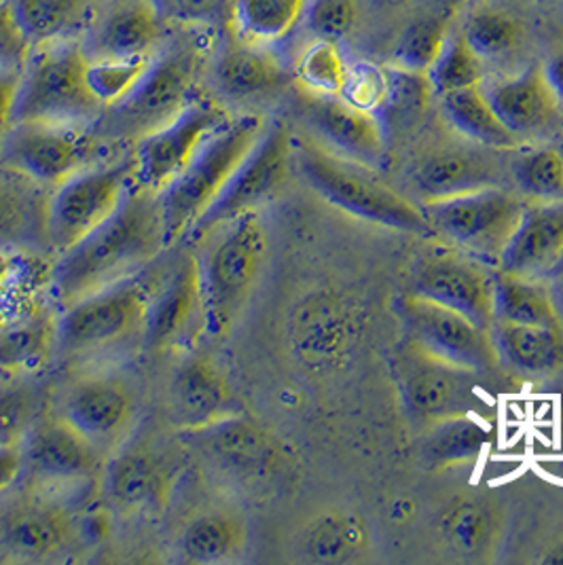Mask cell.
Returning a JSON list of instances; mask_svg holds the SVG:
<instances>
[{"label":"cell","instance_id":"6da1fadb","mask_svg":"<svg viewBox=\"0 0 563 565\" xmlns=\"http://www.w3.org/2000/svg\"><path fill=\"white\" fill-rule=\"evenodd\" d=\"M168 248L159 195L131 182L121 206L96 232L62 253L52 274V292L60 308L140 274Z\"/></svg>","mask_w":563,"mask_h":565},{"label":"cell","instance_id":"7a4b0ae2","mask_svg":"<svg viewBox=\"0 0 563 565\" xmlns=\"http://www.w3.org/2000/svg\"><path fill=\"white\" fill-rule=\"evenodd\" d=\"M295 166L309 186L329 204L396 232L433 233L422 207L350 159L331 153L316 140H295Z\"/></svg>","mask_w":563,"mask_h":565},{"label":"cell","instance_id":"3957f363","mask_svg":"<svg viewBox=\"0 0 563 565\" xmlns=\"http://www.w3.org/2000/svg\"><path fill=\"white\" fill-rule=\"evenodd\" d=\"M87 64L75 39L34 45L22 71L13 124H98L104 106L87 85Z\"/></svg>","mask_w":563,"mask_h":565},{"label":"cell","instance_id":"277c9868","mask_svg":"<svg viewBox=\"0 0 563 565\" xmlns=\"http://www.w3.org/2000/svg\"><path fill=\"white\" fill-rule=\"evenodd\" d=\"M263 129L265 119L261 115L231 119L225 128L205 140L189 166L159 193L168 246L184 239L205 210L214 204Z\"/></svg>","mask_w":563,"mask_h":565},{"label":"cell","instance_id":"5b68a950","mask_svg":"<svg viewBox=\"0 0 563 565\" xmlns=\"http://www.w3.org/2000/svg\"><path fill=\"white\" fill-rule=\"evenodd\" d=\"M267 250L269 237L258 210L221 227L219 239L200 258L205 334L230 333L261 278Z\"/></svg>","mask_w":563,"mask_h":565},{"label":"cell","instance_id":"8992f818","mask_svg":"<svg viewBox=\"0 0 563 565\" xmlns=\"http://www.w3.org/2000/svg\"><path fill=\"white\" fill-rule=\"evenodd\" d=\"M151 295L153 286L140 271L62 309L57 350L66 356H89L119 348L134 337L145 339Z\"/></svg>","mask_w":563,"mask_h":565},{"label":"cell","instance_id":"52a82bcc","mask_svg":"<svg viewBox=\"0 0 563 565\" xmlns=\"http://www.w3.org/2000/svg\"><path fill=\"white\" fill-rule=\"evenodd\" d=\"M200 66L198 50L180 43L151 57L147 73L124 100L104 108L100 134L117 140H140L170 124L193 100Z\"/></svg>","mask_w":563,"mask_h":565},{"label":"cell","instance_id":"ba28073f","mask_svg":"<svg viewBox=\"0 0 563 565\" xmlns=\"http://www.w3.org/2000/svg\"><path fill=\"white\" fill-rule=\"evenodd\" d=\"M295 166V138L284 121L265 126L255 147L235 168L227 184L205 210L202 218L187 233V239L200 242L246 212L269 202L290 177Z\"/></svg>","mask_w":563,"mask_h":565},{"label":"cell","instance_id":"9c48e42d","mask_svg":"<svg viewBox=\"0 0 563 565\" xmlns=\"http://www.w3.org/2000/svg\"><path fill=\"white\" fill-rule=\"evenodd\" d=\"M422 210L433 233H438L449 246L496 267L519 225L523 204L500 186H487L426 202Z\"/></svg>","mask_w":563,"mask_h":565},{"label":"cell","instance_id":"30bf717a","mask_svg":"<svg viewBox=\"0 0 563 565\" xmlns=\"http://www.w3.org/2000/svg\"><path fill=\"white\" fill-rule=\"evenodd\" d=\"M134 182V157L94 166L62 182L47 202V244L66 253L121 206Z\"/></svg>","mask_w":563,"mask_h":565},{"label":"cell","instance_id":"8fae6325","mask_svg":"<svg viewBox=\"0 0 563 565\" xmlns=\"http://www.w3.org/2000/svg\"><path fill=\"white\" fill-rule=\"evenodd\" d=\"M100 145L87 126L26 121L7 131L2 159L28 179L60 186L96 166Z\"/></svg>","mask_w":563,"mask_h":565},{"label":"cell","instance_id":"7c38bea8","mask_svg":"<svg viewBox=\"0 0 563 565\" xmlns=\"http://www.w3.org/2000/svg\"><path fill=\"white\" fill-rule=\"evenodd\" d=\"M231 119L225 104L193 96L170 124L136 142L134 182L159 195L189 166L205 140Z\"/></svg>","mask_w":563,"mask_h":565},{"label":"cell","instance_id":"4fadbf2b","mask_svg":"<svg viewBox=\"0 0 563 565\" xmlns=\"http://www.w3.org/2000/svg\"><path fill=\"white\" fill-rule=\"evenodd\" d=\"M182 440L221 475L248 488L269 483L284 466L280 443L246 413H233L204 428L182 433Z\"/></svg>","mask_w":563,"mask_h":565},{"label":"cell","instance_id":"5bb4252c","mask_svg":"<svg viewBox=\"0 0 563 565\" xmlns=\"http://www.w3.org/2000/svg\"><path fill=\"white\" fill-rule=\"evenodd\" d=\"M394 309L410 337L411 348L479 373L498 364L491 331L460 311L415 292L399 297Z\"/></svg>","mask_w":563,"mask_h":565},{"label":"cell","instance_id":"9a60e30c","mask_svg":"<svg viewBox=\"0 0 563 565\" xmlns=\"http://www.w3.org/2000/svg\"><path fill=\"white\" fill-rule=\"evenodd\" d=\"M496 267L458 248H436L411 271V292L456 309L489 329L493 324Z\"/></svg>","mask_w":563,"mask_h":565},{"label":"cell","instance_id":"2e32d148","mask_svg":"<svg viewBox=\"0 0 563 565\" xmlns=\"http://www.w3.org/2000/svg\"><path fill=\"white\" fill-rule=\"evenodd\" d=\"M205 334L200 257L187 253L177 269L153 288L142 343L153 352L189 350Z\"/></svg>","mask_w":563,"mask_h":565},{"label":"cell","instance_id":"e0dca14e","mask_svg":"<svg viewBox=\"0 0 563 565\" xmlns=\"http://www.w3.org/2000/svg\"><path fill=\"white\" fill-rule=\"evenodd\" d=\"M297 103L306 126L331 153L375 172L384 166L387 131L375 113L359 108L341 96L309 92H304Z\"/></svg>","mask_w":563,"mask_h":565},{"label":"cell","instance_id":"ac0fdd59","mask_svg":"<svg viewBox=\"0 0 563 565\" xmlns=\"http://www.w3.org/2000/svg\"><path fill=\"white\" fill-rule=\"evenodd\" d=\"M477 375L479 371L433 359L411 348L401 369V392L411 415L435 424L475 413L479 405Z\"/></svg>","mask_w":563,"mask_h":565},{"label":"cell","instance_id":"d6986e66","mask_svg":"<svg viewBox=\"0 0 563 565\" xmlns=\"http://www.w3.org/2000/svg\"><path fill=\"white\" fill-rule=\"evenodd\" d=\"M22 451L24 472L43 486H77L100 470L98 447L62 415L30 426Z\"/></svg>","mask_w":563,"mask_h":565},{"label":"cell","instance_id":"ffe728a7","mask_svg":"<svg viewBox=\"0 0 563 565\" xmlns=\"http://www.w3.org/2000/svg\"><path fill=\"white\" fill-rule=\"evenodd\" d=\"M562 258L563 202H530L496 269L514 278L551 280Z\"/></svg>","mask_w":563,"mask_h":565},{"label":"cell","instance_id":"44dd1931","mask_svg":"<svg viewBox=\"0 0 563 565\" xmlns=\"http://www.w3.org/2000/svg\"><path fill=\"white\" fill-rule=\"evenodd\" d=\"M481 87L502 124L519 140L555 128L562 117L557 94L540 62L530 64L514 77L498 78Z\"/></svg>","mask_w":563,"mask_h":565},{"label":"cell","instance_id":"7402d4cb","mask_svg":"<svg viewBox=\"0 0 563 565\" xmlns=\"http://www.w3.org/2000/svg\"><path fill=\"white\" fill-rule=\"evenodd\" d=\"M170 413L180 433H189L240 409L223 369L210 359H191L180 366L170 384Z\"/></svg>","mask_w":563,"mask_h":565},{"label":"cell","instance_id":"603a6c76","mask_svg":"<svg viewBox=\"0 0 563 565\" xmlns=\"http://www.w3.org/2000/svg\"><path fill=\"white\" fill-rule=\"evenodd\" d=\"M293 73L267 45L231 41L219 53L214 83L223 100L235 104L258 103L278 96L288 87Z\"/></svg>","mask_w":563,"mask_h":565},{"label":"cell","instance_id":"cb8c5ba5","mask_svg":"<svg viewBox=\"0 0 563 565\" xmlns=\"http://www.w3.org/2000/svg\"><path fill=\"white\" fill-rule=\"evenodd\" d=\"M174 475L161 454L147 445L124 447L104 468L106 500L121 513L159 507L168 493Z\"/></svg>","mask_w":563,"mask_h":565},{"label":"cell","instance_id":"d4e9b609","mask_svg":"<svg viewBox=\"0 0 563 565\" xmlns=\"http://www.w3.org/2000/svg\"><path fill=\"white\" fill-rule=\"evenodd\" d=\"M131 387L119 377H89L71 390L62 417L96 447L117 440L134 415Z\"/></svg>","mask_w":563,"mask_h":565},{"label":"cell","instance_id":"484cf974","mask_svg":"<svg viewBox=\"0 0 563 565\" xmlns=\"http://www.w3.org/2000/svg\"><path fill=\"white\" fill-rule=\"evenodd\" d=\"M498 362L521 375L546 377L563 369V324L493 322Z\"/></svg>","mask_w":563,"mask_h":565},{"label":"cell","instance_id":"4316f807","mask_svg":"<svg viewBox=\"0 0 563 565\" xmlns=\"http://www.w3.org/2000/svg\"><path fill=\"white\" fill-rule=\"evenodd\" d=\"M415 186L426 202L498 186V168L487 154L468 149H445L428 154L415 168Z\"/></svg>","mask_w":563,"mask_h":565},{"label":"cell","instance_id":"83f0119b","mask_svg":"<svg viewBox=\"0 0 563 565\" xmlns=\"http://www.w3.org/2000/svg\"><path fill=\"white\" fill-rule=\"evenodd\" d=\"M73 536V516L53 502H32L15 509L2 527L4 544L24 557H47Z\"/></svg>","mask_w":563,"mask_h":565},{"label":"cell","instance_id":"f1b7e54d","mask_svg":"<svg viewBox=\"0 0 563 565\" xmlns=\"http://www.w3.org/2000/svg\"><path fill=\"white\" fill-rule=\"evenodd\" d=\"M161 32L153 0H115L96 34L98 57L151 55Z\"/></svg>","mask_w":563,"mask_h":565},{"label":"cell","instance_id":"f546056e","mask_svg":"<svg viewBox=\"0 0 563 565\" xmlns=\"http://www.w3.org/2000/svg\"><path fill=\"white\" fill-rule=\"evenodd\" d=\"M248 544L244 516L231 511H210L195 516L180 536V551L193 564H225L237 559Z\"/></svg>","mask_w":563,"mask_h":565},{"label":"cell","instance_id":"4dcf8cb0","mask_svg":"<svg viewBox=\"0 0 563 565\" xmlns=\"http://www.w3.org/2000/svg\"><path fill=\"white\" fill-rule=\"evenodd\" d=\"M484 85V83H481ZM481 85L458 89L440 96V108L449 126L460 131L464 138L491 149L512 151L519 147V138L502 124L493 106L487 100Z\"/></svg>","mask_w":563,"mask_h":565},{"label":"cell","instance_id":"1f68e13d","mask_svg":"<svg viewBox=\"0 0 563 565\" xmlns=\"http://www.w3.org/2000/svg\"><path fill=\"white\" fill-rule=\"evenodd\" d=\"M458 7L452 2L433 4L403 30L394 45L392 64L415 73H428L447 36L456 28Z\"/></svg>","mask_w":563,"mask_h":565},{"label":"cell","instance_id":"d6a6232c","mask_svg":"<svg viewBox=\"0 0 563 565\" xmlns=\"http://www.w3.org/2000/svg\"><path fill=\"white\" fill-rule=\"evenodd\" d=\"M493 322L562 324L549 280L514 278L496 269Z\"/></svg>","mask_w":563,"mask_h":565},{"label":"cell","instance_id":"836d02e7","mask_svg":"<svg viewBox=\"0 0 563 565\" xmlns=\"http://www.w3.org/2000/svg\"><path fill=\"white\" fill-rule=\"evenodd\" d=\"M491 440L489 428L472 413L435 422L424 440V458L431 466H460L479 460Z\"/></svg>","mask_w":563,"mask_h":565},{"label":"cell","instance_id":"e575fe53","mask_svg":"<svg viewBox=\"0 0 563 565\" xmlns=\"http://www.w3.org/2000/svg\"><path fill=\"white\" fill-rule=\"evenodd\" d=\"M308 0H235L233 26L240 41L274 45L304 18Z\"/></svg>","mask_w":563,"mask_h":565},{"label":"cell","instance_id":"d590c367","mask_svg":"<svg viewBox=\"0 0 563 565\" xmlns=\"http://www.w3.org/2000/svg\"><path fill=\"white\" fill-rule=\"evenodd\" d=\"M57 348V318L34 316L0 331V371H34Z\"/></svg>","mask_w":563,"mask_h":565},{"label":"cell","instance_id":"8d00e7d4","mask_svg":"<svg viewBox=\"0 0 563 565\" xmlns=\"http://www.w3.org/2000/svg\"><path fill=\"white\" fill-rule=\"evenodd\" d=\"M13 13L34 45L73 39L89 9V0H9Z\"/></svg>","mask_w":563,"mask_h":565},{"label":"cell","instance_id":"74e56055","mask_svg":"<svg viewBox=\"0 0 563 565\" xmlns=\"http://www.w3.org/2000/svg\"><path fill=\"white\" fill-rule=\"evenodd\" d=\"M367 546V527L354 514L329 513L316 519L301 536V551L309 559L337 564L348 562Z\"/></svg>","mask_w":563,"mask_h":565},{"label":"cell","instance_id":"f35d334b","mask_svg":"<svg viewBox=\"0 0 563 565\" xmlns=\"http://www.w3.org/2000/svg\"><path fill=\"white\" fill-rule=\"evenodd\" d=\"M433 96L435 92L426 73L399 68L394 64L385 66L384 103L378 110L385 131L387 128H411L417 124Z\"/></svg>","mask_w":563,"mask_h":565},{"label":"cell","instance_id":"ab89813d","mask_svg":"<svg viewBox=\"0 0 563 565\" xmlns=\"http://www.w3.org/2000/svg\"><path fill=\"white\" fill-rule=\"evenodd\" d=\"M47 244V204L20 186H0V248Z\"/></svg>","mask_w":563,"mask_h":565},{"label":"cell","instance_id":"60d3db41","mask_svg":"<svg viewBox=\"0 0 563 565\" xmlns=\"http://www.w3.org/2000/svg\"><path fill=\"white\" fill-rule=\"evenodd\" d=\"M470 47L484 62L509 57L523 39V28L517 15L502 7L481 4L475 7L460 26Z\"/></svg>","mask_w":563,"mask_h":565},{"label":"cell","instance_id":"b9f144b4","mask_svg":"<svg viewBox=\"0 0 563 565\" xmlns=\"http://www.w3.org/2000/svg\"><path fill=\"white\" fill-rule=\"evenodd\" d=\"M426 75L435 96L440 98L458 89L481 85L486 78V62L470 47L460 28H454Z\"/></svg>","mask_w":563,"mask_h":565},{"label":"cell","instance_id":"7bdbcfd3","mask_svg":"<svg viewBox=\"0 0 563 565\" xmlns=\"http://www.w3.org/2000/svg\"><path fill=\"white\" fill-rule=\"evenodd\" d=\"M350 64L346 62L339 43L314 39L304 52L299 53L293 78L304 87V92L318 96H339L348 77Z\"/></svg>","mask_w":563,"mask_h":565},{"label":"cell","instance_id":"ee69618b","mask_svg":"<svg viewBox=\"0 0 563 565\" xmlns=\"http://www.w3.org/2000/svg\"><path fill=\"white\" fill-rule=\"evenodd\" d=\"M151 64V55H106L87 64V85L104 108L124 100Z\"/></svg>","mask_w":563,"mask_h":565},{"label":"cell","instance_id":"f6af8a7d","mask_svg":"<svg viewBox=\"0 0 563 565\" xmlns=\"http://www.w3.org/2000/svg\"><path fill=\"white\" fill-rule=\"evenodd\" d=\"M512 177L530 202H563V154L560 147H542L521 154Z\"/></svg>","mask_w":563,"mask_h":565},{"label":"cell","instance_id":"bcb514c9","mask_svg":"<svg viewBox=\"0 0 563 565\" xmlns=\"http://www.w3.org/2000/svg\"><path fill=\"white\" fill-rule=\"evenodd\" d=\"M443 534L456 551L477 553L491 534L489 513L477 502H458L443 514Z\"/></svg>","mask_w":563,"mask_h":565},{"label":"cell","instance_id":"7dc6e473","mask_svg":"<svg viewBox=\"0 0 563 565\" xmlns=\"http://www.w3.org/2000/svg\"><path fill=\"white\" fill-rule=\"evenodd\" d=\"M306 26L314 39L339 43L359 24L357 0H308L304 9Z\"/></svg>","mask_w":563,"mask_h":565},{"label":"cell","instance_id":"c3c4849f","mask_svg":"<svg viewBox=\"0 0 563 565\" xmlns=\"http://www.w3.org/2000/svg\"><path fill=\"white\" fill-rule=\"evenodd\" d=\"M339 96L359 108L371 110L378 115L380 106L384 103L385 68H380L375 64H367V62L350 66Z\"/></svg>","mask_w":563,"mask_h":565},{"label":"cell","instance_id":"681fc988","mask_svg":"<svg viewBox=\"0 0 563 565\" xmlns=\"http://www.w3.org/2000/svg\"><path fill=\"white\" fill-rule=\"evenodd\" d=\"M32 43L9 0H0V71H24Z\"/></svg>","mask_w":563,"mask_h":565},{"label":"cell","instance_id":"f907efd6","mask_svg":"<svg viewBox=\"0 0 563 565\" xmlns=\"http://www.w3.org/2000/svg\"><path fill=\"white\" fill-rule=\"evenodd\" d=\"M30 417V392L24 387H0V445L18 443L28 433Z\"/></svg>","mask_w":563,"mask_h":565},{"label":"cell","instance_id":"816d5d0a","mask_svg":"<svg viewBox=\"0 0 563 565\" xmlns=\"http://www.w3.org/2000/svg\"><path fill=\"white\" fill-rule=\"evenodd\" d=\"M22 71H0V131L11 128Z\"/></svg>","mask_w":563,"mask_h":565},{"label":"cell","instance_id":"f5cc1de1","mask_svg":"<svg viewBox=\"0 0 563 565\" xmlns=\"http://www.w3.org/2000/svg\"><path fill=\"white\" fill-rule=\"evenodd\" d=\"M24 475V451L20 443L0 445V493Z\"/></svg>","mask_w":563,"mask_h":565},{"label":"cell","instance_id":"db71d44e","mask_svg":"<svg viewBox=\"0 0 563 565\" xmlns=\"http://www.w3.org/2000/svg\"><path fill=\"white\" fill-rule=\"evenodd\" d=\"M544 68H546L549 81H551V85H553V89L557 94V100H560V106H562L563 115V47L557 50V52L551 53V57L544 62Z\"/></svg>","mask_w":563,"mask_h":565},{"label":"cell","instance_id":"11a10c76","mask_svg":"<svg viewBox=\"0 0 563 565\" xmlns=\"http://www.w3.org/2000/svg\"><path fill=\"white\" fill-rule=\"evenodd\" d=\"M549 288H551L553 303H555V309H557L560 320H562L563 324V274L555 276V278H551V280H549Z\"/></svg>","mask_w":563,"mask_h":565},{"label":"cell","instance_id":"9f6ffc18","mask_svg":"<svg viewBox=\"0 0 563 565\" xmlns=\"http://www.w3.org/2000/svg\"><path fill=\"white\" fill-rule=\"evenodd\" d=\"M560 274H563V258H562V263H560V265H557V269H555V274H553V278H555V276H560Z\"/></svg>","mask_w":563,"mask_h":565},{"label":"cell","instance_id":"6f0895ef","mask_svg":"<svg viewBox=\"0 0 563 565\" xmlns=\"http://www.w3.org/2000/svg\"><path fill=\"white\" fill-rule=\"evenodd\" d=\"M557 147H560V151H562V154H563V126H562V136H560V145H557Z\"/></svg>","mask_w":563,"mask_h":565}]
</instances>
